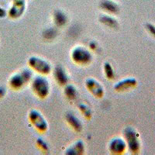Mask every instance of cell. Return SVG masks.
I'll return each mask as SVG.
<instances>
[{
    "instance_id": "obj_10",
    "label": "cell",
    "mask_w": 155,
    "mask_h": 155,
    "mask_svg": "<svg viewBox=\"0 0 155 155\" xmlns=\"http://www.w3.org/2000/svg\"><path fill=\"white\" fill-rule=\"evenodd\" d=\"M137 81L134 78H128L126 79L121 80L119 82H117L114 85L115 90L118 91V92H124L127 91L129 89L134 88L137 85Z\"/></svg>"
},
{
    "instance_id": "obj_16",
    "label": "cell",
    "mask_w": 155,
    "mask_h": 155,
    "mask_svg": "<svg viewBox=\"0 0 155 155\" xmlns=\"http://www.w3.org/2000/svg\"><path fill=\"white\" fill-rule=\"evenodd\" d=\"M99 21L110 28H116L118 27V22L116 19L109 15H102L99 18Z\"/></svg>"
},
{
    "instance_id": "obj_25",
    "label": "cell",
    "mask_w": 155,
    "mask_h": 155,
    "mask_svg": "<svg viewBox=\"0 0 155 155\" xmlns=\"http://www.w3.org/2000/svg\"><path fill=\"white\" fill-rule=\"evenodd\" d=\"M5 88L2 86H0V99L5 96Z\"/></svg>"
},
{
    "instance_id": "obj_23",
    "label": "cell",
    "mask_w": 155,
    "mask_h": 155,
    "mask_svg": "<svg viewBox=\"0 0 155 155\" xmlns=\"http://www.w3.org/2000/svg\"><path fill=\"white\" fill-rule=\"evenodd\" d=\"M88 46H89V48L91 50L95 51L97 49V48H98V44H97V43L95 41H91L89 43V44H88Z\"/></svg>"
},
{
    "instance_id": "obj_26",
    "label": "cell",
    "mask_w": 155,
    "mask_h": 155,
    "mask_svg": "<svg viewBox=\"0 0 155 155\" xmlns=\"http://www.w3.org/2000/svg\"><path fill=\"white\" fill-rule=\"evenodd\" d=\"M12 1H13V0H12Z\"/></svg>"
},
{
    "instance_id": "obj_22",
    "label": "cell",
    "mask_w": 155,
    "mask_h": 155,
    "mask_svg": "<svg viewBox=\"0 0 155 155\" xmlns=\"http://www.w3.org/2000/svg\"><path fill=\"white\" fill-rule=\"evenodd\" d=\"M146 28L148 31L150 32V34H152L153 37H155V26L150 24V23H147Z\"/></svg>"
},
{
    "instance_id": "obj_11",
    "label": "cell",
    "mask_w": 155,
    "mask_h": 155,
    "mask_svg": "<svg viewBox=\"0 0 155 155\" xmlns=\"http://www.w3.org/2000/svg\"><path fill=\"white\" fill-rule=\"evenodd\" d=\"M54 77L58 83L61 85H66L68 81V77L67 75L66 71L61 65H58L54 68Z\"/></svg>"
},
{
    "instance_id": "obj_20",
    "label": "cell",
    "mask_w": 155,
    "mask_h": 155,
    "mask_svg": "<svg viewBox=\"0 0 155 155\" xmlns=\"http://www.w3.org/2000/svg\"><path fill=\"white\" fill-rule=\"evenodd\" d=\"M57 32L54 28H48L43 33V36H44V38L48 39V40H51V39L54 38Z\"/></svg>"
},
{
    "instance_id": "obj_6",
    "label": "cell",
    "mask_w": 155,
    "mask_h": 155,
    "mask_svg": "<svg viewBox=\"0 0 155 155\" xmlns=\"http://www.w3.org/2000/svg\"><path fill=\"white\" fill-rule=\"evenodd\" d=\"M29 120L32 125L34 126L39 132L44 133L47 131L48 128V124L43 115L36 109L31 110L29 114Z\"/></svg>"
},
{
    "instance_id": "obj_24",
    "label": "cell",
    "mask_w": 155,
    "mask_h": 155,
    "mask_svg": "<svg viewBox=\"0 0 155 155\" xmlns=\"http://www.w3.org/2000/svg\"><path fill=\"white\" fill-rule=\"evenodd\" d=\"M7 14L8 12H6V10L4 8L0 6V18H4Z\"/></svg>"
},
{
    "instance_id": "obj_9",
    "label": "cell",
    "mask_w": 155,
    "mask_h": 155,
    "mask_svg": "<svg viewBox=\"0 0 155 155\" xmlns=\"http://www.w3.org/2000/svg\"><path fill=\"white\" fill-rule=\"evenodd\" d=\"M109 149L113 154H121L124 153L127 148V143L124 139L116 137L111 140L109 142Z\"/></svg>"
},
{
    "instance_id": "obj_4",
    "label": "cell",
    "mask_w": 155,
    "mask_h": 155,
    "mask_svg": "<svg viewBox=\"0 0 155 155\" xmlns=\"http://www.w3.org/2000/svg\"><path fill=\"white\" fill-rule=\"evenodd\" d=\"M126 143L133 153H137L140 150V141L137 133L131 127H127L124 130Z\"/></svg>"
},
{
    "instance_id": "obj_8",
    "label": "cell",
    "mask_w": 155,
    "mask_h": 155,
    "mask_svg": "<svg viewBox=\"0 0 155 155\" xmlns=\"http://www.w3.org/2000/svg\"><path fill=\"white\" fill-rule=\"evenodd\" d=\"M26 4L24 0H13L10 9L8 11V15L12 19H17L24 12Z\"/></svg>"
},
{
    "instance_id": "obj_14",
    "label": "cell",
    "mask_w": 155,
    "mask_h": 155,
    "mask_svg": "<svg viewBox=\"0 0 155 155\" xmlns=\"http://www.w3.org/2000/svg\"><path fill=\"white\" fill-rule=\"evenodd\" d=\"M84 152V143L82 141L78 140L66 150L67 154H80Z\"/></svg>"
},
{
    "instance_id": "obj_13",
    "label": "cell",
    "mask_w": 155,
    "mask_h": 155,
    "mask_svg": "<svg viewBox=\"0 0 155 155\" xmlns=\"http://www.w3.org/2000/svg\"><path fill=\"white\" fill-rule=\"evenodd\" d=\"M66 120L69 125L72 127L74 130L77 132H80L81 130L82 125H81V122L73 113H68L66 115Z\"/></svg>"
},
{
    "instance_id": "obj_3",
    "label": "cell",
    "mask_w": 155,
    "mask_h": 155,
    "mask_svg": "<svg viewBox=\"0 0 155 155\" xmlns=\"http://www.w3.org/2000/svg\"><path fill=\"white\" fill-rule=\"evenodd\" d=\"M71 58L74 63L79 65H86L92 61V54L86 48L76 47L71 52Z\"/></svg>"
},
{
    "instance_id": "obj_19",
    "label": "cell",
    "mask_w": 155,
    "mask_h": 155,
    "mask_svg": "<svg viewBox=\"0 0 155 155\" xmlns=\"http://www.w3.org/2000/svg\"><path fill=\"white\" fill-rule=\"evenodd\" d=\"M78 107H79L80 111L84 115V116H85L88 119L92 117V111H91V109L88 106H87L85 104L81 103V104H79Z\"/></svg>"
},
{
    "instance_id": "obj_2",
    "label": "cell",
    "mask_w": 155,
    "mask_h": 155,
    "mask_svg": "<svg viewBox=\"0 0 155 155\" xmlns=\"http://www.w3.org/2000/svg\"><path fill=\"white\" fill-rule=\"evenodd\" d=\"M32 89L40 99H44L50 92L49 81L42 76H37L32 81Z\"/></svg>"
},
{
    "instance_id": "obj_17",
    "label": "cell",
    "mask_w": 155,
    "mask_h": 155,
    "mask_svg": "<svg viewBox=\"0 0 155 155\" xmlns=\"http://www.w3.org/2000/svg\"><path fill=\"white\" fill-rule=\"evenodd\" d=\"M77 89L72 85H66L64 88V95L68 99H74L77 97Z\"/></svg>"
},
{
    "instance_id": "obj_1",
    "label": "cell",
    "mask_w": 155,
    "mask_h": 155,
    "mask_svg": "<svg viewBox=\"0 0 155 155\" xmlns=\"http://www.w3.org/2000/svg\"><path fill=\"white\" fill-rule=\"evenodd\" d=\"M32 72L30 70L24 69L20 72L12 74L9 80V85L12 89H21L32 78Z\"/></svg>"
},
{
    "instance_id": "obj_7",
    "label": "cell",
    "mask_w": 155,
    "mask_h": 155,
    "mask_svg": "<svg viewBox=\"0 0 155 155\" xmlns=\"http://www.w3.org/2000/svg\"><path fill=\"white\" fill-rule=\"evenodd\" d=\"M85 85H86L87 89L89 91L91 94L97 98H102L104 95V88L102 87L100 83L95 79L90 78H88L85 81Z\"/></svg>"
},
{
    "instance_id": "obj_18",
    "label": "cell",
    "mask_w": 155,
    "mask_h": 155,
    "mask_svg": "<svg viewBox=\"0 0 155 155\" xmlns=\"http://www.w3.org/2000/svg\"><path fill=\"white\" fill-rule=\"evenodd\" d=\"M103 69H104L105 74H106L108 79H113L115 76V72L111 64L109 63V62H106L104 64V66H103Z\"/></svg>"
},
{
    "instance_id": "obj_15",
    "label": "cell",
    "mask_w": 155,
    "mask_h": 155,
    "mask_svg": "<svg viewBox=\"0 0 155 155\" xmlns=\"http://www.w3.org/2000/svg\"><path fill=\"white\" fill-rule=\"evenodd\" d=\"M54 20L58 27H63L67 23V16L61 10H56L54 13Z\"/></svg>"
},
{
    "instance_id": "obj_21",
    "label": "cell",
    "mask_w": 155,
    "mask_h": 155,
    "mask_svg": "<svg viewBox=\"0 0 155 155\" xmlns=\"http://www.w3.org/2000/svg\"><path fill=\"white\" fill-rule=\"evenodd\" d=\"M37 146L41 148V150H44V151H47V150H48V143H47L44 140L41 139V138H39V139H37Z\"/></svg>"
},
{
    "instance_id": "obj_12",
    "label": "cell",
    "mask_w": 155,
    "mask_h": 155,
    "mask_svg": "<svg viewBox=\"0 0 155 155\" xmlns=\"http://www.w3.org/2000/svg\"><path fill=\"white\" fill-rule=\"evenodd\" d=\"M100 8L110 14H116L119 11L117 4L112 0H102L100 2Z\"/></svg>"
},
{
    "instance_id": "obj_5",
    "label": "cell",
    "mask_w": 155,
    "mask_h": 155,
    "mask_svg": "<svg viewBox=\"0 0 155 155\" xmlns=\"http://www.w3.org/2000/svg\"><path fill=\"white\" fill-rule=\"evenodd\" d=\"M28 63L30 68L41 74H48L51 71V66L47 61L38 57H31Z\"/></svg>"
}]
</instances>
